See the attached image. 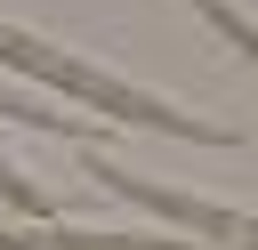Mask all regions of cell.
I'll use <instances>...</instances> for the list:
<instances>
[{"instance_id":"6da1fadb","label":"cell","mask_w":258,"mask_h":250,"mask_svg":"<svg viewBox=\"0 0 258 250\" xmlns=\"http://www.w3.org/2000/svg\"><path fill=\"white\" fill-rule=\"evenodd\" d=\"M0 65H16V73H32V81H48V89H64L73 105L113 113V121H129V129H169V137H194V145H242L234 129L194 121V113H177V105H161V97L129 89V81H113V73H97V65H81V56H64V48H48V40H40V32H24V24H0Z\"/></svg>"},{"instance_id":"7a4b0ae2","label":"cell","mask_w":258,"mask_h":250,"mask_svg":"<svg viewBox=\"0 0 258 250\" xmlns=\"http://www.w3.org/2000/svg\"><path fill=\"white\" fill-rule=\"evenodd\" d=\"M97 177H105L121 202H145L153 218H169V226H185V234H210V242H226V250H258V218H242V210H226V202H194V194H169V185H153V177L105 169V161H97Z\"/></svg>"},{"instance_id":"3957f363","label":"cell","mask_w":258,"mask_h":250,"mask_svg":"<svg viewBox=\"0 0 258 250\" xmlns=\"http://www.w3.org/2000/svg\"><path fill=\"white\" fill-rule=\"evenodd\" d=\"M194 8H202V16H210V24H218V32H226V40H234V48H242V56L258 65V24H250V16L234 8V0H194Z\"/></svg>"}]
</instances>
